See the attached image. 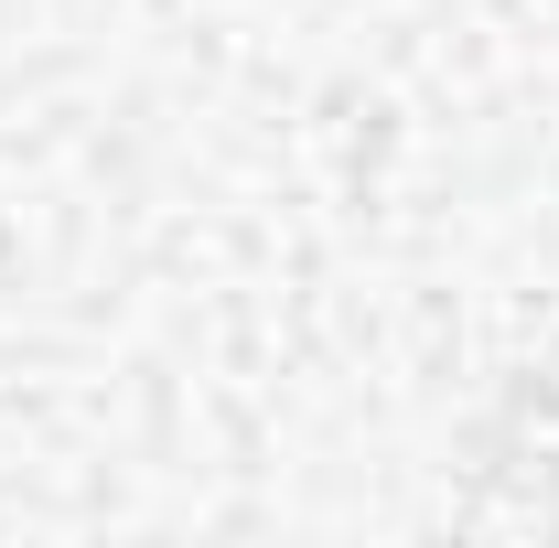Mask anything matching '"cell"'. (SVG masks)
<instances>
[]
</instances>
